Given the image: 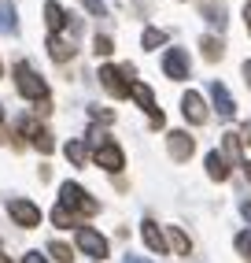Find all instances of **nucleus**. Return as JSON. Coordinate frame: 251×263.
<instances>
[{
  "mask_svg": "<svg viewBox=\"0 0 251 263\" xmlns=\"http://www.w3.org/2000/svg\"><path fill=\"white\" fill-rule=\"evenodd\" d=\"M140 237H144V245H148V249H152L155 256H163V252H166V234L159 230V226H155L152 219L140 222Z\"/></svg>",
  "mask_w": 251,
  "mask_h": 263,
  "instance_id": "11",
  "label": "nucleus"
},
{
  "mask_svg": "<svg viewBox=\"0 0 251 263\" xmlns=\"http://www.w3.org/2000/svg\"><path fill=\"white\" fill-rule=\"evenodd\" d=\"M48 56L56 60V63H63V60H70V56H74V48H67L59 37H48Z\"/></svg>",
  "mask_w": 251,
  "mask_h": 263,
  "instance_id": "16",
  "label": "nucleus"
},
{
  "mask_svg": "<svg viewBox=\"0 0 251 263\" xmlns=\"http://www.w3.org/2000/svg\"><path fill=\"white\" fill-rule=\"evenodd\" d=\"M130 97H133V100L140 104V108L148 111V119H152V126H163V111L155 108V97H152V89H148L144 82H133V89H130Z\"/></svg>",
  "mask_w": 251,
  "mask_h": 263,
  "instance_id": "7",
  "label": "nucleus"
},
{
  "mask_svg": "<svg viewBox=\"0 0 251 263\" xmlns=\"http://www.w3.org/2000/svg\"><path fill=\"white\" fill-rule=\"evenodd\" d=\"M93 48H96V56H111V37H96Z\"/></svg>",
  "mask_w": 251,
  "mask_h": 263,
  "instance_id": "24",
  "label": "nucleus"
},
{
  "mask_svg": "<svg viewBox=\"0 0 251 263\" xmlns=\"http://www.w3.org/2000/svg\"><path fill=\"white\" fill-rule=\"evenodd\" d=\"M93 160H96L103 171H111V174H118V171L126 167V156H122V148H118L115 141H96V148H93Z\"/></svg>",
  "mask_w": 251,
  "mask_h": 263,
  "instance_id": "5",
  "label": "nucleus"
},
{
  "mask_svg": "<svg viewBox=\"0 0 251 263\" xmlns=\"http://www.w3.org/2000/svg\"><path fill=\"white\" fill-rule=\"evenodd\" d=\"M89 11H93V15H103V4H100V0H89V4H85Z\"/></svg>",
  "mask_w": 251,
  "mask_h": 263,
  "instance_id": "28",
  "label": "nucleus"
},
{
  "mask_svg": "<svg viewBox=\"0 0 251 263\" xmlns=\"http://www.w3.org/2000/svg\"><path fill=\"white\" fill-rule=\"evenodd\" d=\"M23 263H48V259H45L41 252H26V259H23Z\"/></svg>",
  "mask_w": 251,
  "mask_h": 263,
  "instance_id": "27",
  "label": "nucleus"
},
{
  "mask_svg": "<svg viewBox=\"0 0 251 263\" xmlns=\"http://www.w3.org/2000/svg\"><path fill=\"white\" fill-rule=\"evenodd\" d=\"M45 26H48L52 37H56V33L67 26V15H63V8L56 4V0H48V4H45Z\"/></svg>",
  "mask_w": 251,
  "mask_h": 263,
  "instance_id": "13",
  "label": "nucleus"
},
{
  "mask_svg": "<svg viewBox=\"0 0 251 263\" xmlns=\"http://www.w3.org/2000/svg\"><path fill=\"white\" fill-rule=\"evenodd\" d=\"M85 156H89L85 141H70V145H67V160H70V163H85Z\"/></svg>",
  "mask_w": 251,
  "mask_h": 263,
  "instance_id": "20",
  "label": "nucleus"
},
{
  "mask_svg": "<svg viewBox=\"0 0 251 263\" xmlns=\"http://www.w3.org/2000/svg\"><path fill=\"white\" fill-rule=\"evenodd\" d=\"M48 252H52V256H56L59 263H70V259H74V256H70V249H67V245H63V241H52V245H48Z\"/></svg>",
  "mask_w": 251,
  "mask_h": 263,
  "instance_id": "23",
  "label": "nucleus"
},
{
  "mask_svg": "<svg viewBox=\"0 0 251 263\" xmlns=\"http://www.w3.org/2000/svg\"><path fill=\"white\" fill-rule=\"evenodd\" d=\"M181 111H185V119L192 122V126L207 122V104H203V97H200V93H192V89L181 97Z\"/></svg>",
  "mask_w": 251,
  "mask_h": 263,
  "instance_id": "10",
  "label": "nucleus"
},
{
  "mask_svg": "<svg viewBox=\"0 0 251 263\" xmlns=\"http://www.w3.org/2000/svg\"><path fill=\"white\" fill-rule=\"evenodd\" d=\"M100 85L111 97H130L133 82H130V71L126 67H100Z\"/></svg>",
  "mask_w": 251,
  "mask_h": 263,
  "instance_id": "3",
  "label": "nucleus"
},
{
  "mask_svg": "<svg viewBox=\"0 0 251 263\" xmlns=\"http://www.w3.org/2000/svg\"><path fill=\"white\" fill-rule=\"evenodd\" d=\"M74 237H78V249H81L85 256H93L96 263L107 256V237H103V234L89 230V226H78V234H74Z\"/></svg>",
  "mask_w": 251,
  "mask_h": 263,
  "instance_id": "6",
  "label": "nucleus"
},
{
  "mask_svg": "<svg viewBox=\"0 0 251 263\" xmlns=\"http://www.w3.org/2000/svg\"><path fill=\"white\" fill-rule=\"evenodd\" d=\"M0 263H11V259H8V256H4V252H0Z\"/></svg>",
  "mask_w": 251,
  "mask_h": 263,
  "instance_id": "33",
  "label": "nucleus"
},
{
  "mask_svg": "<svg viewBox=\"0 0 251 263\" xmlns=\"http://www.w3.org/2000/svg\"><path fill=\"white\" fill-rule=\"evenodd\" d=\"M211 97H214V108H218V115L233 119V111H237V104H233V97H229V89H225L222 82H214V85H211Z\"/></svg>",
  "mask_w": 251,
  "mask_h": 263,
  "instance_id": "12",
  "label": "nucleus"
},
{
  "mask_svg": "<svg viewBox=\"0 0 251 263\" xmlns=\"http://www.w3.org/2000/svg\"><path fill=\"white\" fill-rule=\"evenodd\" d=\"M240 141L251 145V122H244V126H240Z\"/></svg>",
  "mask_w": 251,
  "mask_h": 263,
  "instance_id": "26",
  "label": "nucleus"
},
{
  "mask_svg": "<svg viewBox=\"0 0 251 263\" xmlns=\"http://www.w3.org/2000/svg\"><path fill=\"white\" fill-rule=\"evenodd\" d=\"M207 174H211L214 182H225V178H229V163H225V156L207 152Z\"/></svg>",
  "mask_w": 251,
  "mask_h": 263,
  "instance_id": "14",
  "label": "nucleus"
},
{
  "mask_svg": "<svg viewBox=\"0 0 251 263\" xmlns=\"http://www.w3.org/2000/svg\"><path fill=\"white\" fill-rule=\"evenodd\" d=\"M166 245H170L177 256H189V252H192V241H189L181 230H177V226H170V230H166Z\"/></svg>",
  "mask_w": 251,
  "mask_h": 263,
  "instance_id": "15",
  "label": "nucleus"
},
{
  "mask_svg": "<svg viewBox=\"0 0 251 263\" xmlns=\"http://www.w3.org/2000/svg\"><path fill=\"white\" fill-rule=\"evenodd\" d=\"M33 145H37L45 156H48L52 148H56V141H52V134H48V130H37V134H33Z\"/></svg>",
  "mask_w": 251,
  "mask_h": 263,
  "instance_id": "22",
  "label": "nucleus"
},
{
  "mask_svg": "<svg viewBox=\"0 0 251 263\" xmlns=\"http://www.w3.org/2000/svg\"><path fill=\"white\" fill-rule=\"evenodd\" d=\"M200 48H203V56H207L211 63H214V60H222V41H218V37H203Z\"/></svg>",
  "mask_w": 251,
  "mask_h": 263,
  "instance_id": "19",
  "label": "nucleus"
},
{
  "mask_svg": "<svg viewBox=\"0 0 251 263\" xmlns=\"http://www.w3.org/2000/svg\"><path fill=\"white\" fill-rule=\"evenodd\" d=\"M237 249H240V252L251 259V234H240V237H237Z\"/></svg>",
  "mask_w": 251,
  "mask_h": 263,
  "instance_id": "25",
  "label": "nucleus"
},
{
  "mask_svg": "<svg viewBox=\"0 0 251 263\" xmlns=\"http://www.w3.org/2000/svg\"><path fill=\"white\" fill-rule=\"evenodd\" d=\"M15 85H19V93H23L26 100H45V97H48L45 78L33 74V67H30V63H19V67H15Z\"/></svg>",
  "mask_w": 251,
  "mask_h": 263,
  "instance_id": "2",
  "label": "nucleus"
},
{
  "mask_svg": "<svg viewBox=\"0 0 251 263\" xmlns=\"http://www.w3.org/2000/svg\"><path fill=\"white\" fill-rule=\"evenodd\" d=\"M244 19H247V30H251V4H244Z\"/></svg>",
  "mask_w": 251,
  "mask_h": 263,
  "instance_id": "30",
  "label": "nucleus"
},
{
  "mask_svg": "<svg viewBox=\"0 0 251 263\" xmlns=\"http://www.w3.org/2000/svg\"><path fill=\"white\" fill-rule=\"evenodd\" d=\"M52 222H56V226H74V212H70V208H56V212H52Z\"/></svg>",
  "mask_w": 251,
  "mask_h": 263,
  "instance_id": "21",
  "label": "nucleus"
},
{
  "mask_svg": "<svg viewBox=\"0 0 251 263\" xmlns=\"http://www.w3.org/2000/svg\"><path fill=\"white\" fill-rule=\"evenodd\" d=\"M222 145H225V156H229L233 163H237V160H240V145H244V141H240V134H225V137H222Z\"/></svg>",
  "mask_w": 251,
  "mask_h": 263,
  "instance_id": "17",
  "label": "nucleus"
},
{
  "mask_svg": "<svg viewBox=\"0 0 251 263\" xmlns=\"http://www.w3.org/2000/svg\"><path fill=\"white\" fill-rule=\"evenodd\" d=\"M244 78H247V85H251V60L244 63Z\"/></svg>",
  "mask_w": 251,
  "mask_h": 263,
  "instance_id": "31",
  "label": "nucleus"
},
{
  "mask_svg": "<svg viewBox=\"0 0 251 263\" xmlns=\"http://www.w3.org/2000/svg\"><path fill=\"white\" fill-rule=\"evenodd\" d=\"M166 148H170V156H174L177 163H185L189 156H192V148H196V141H192L185 130H170L166 134Z\"/></svg>",
  "mask_w": 251,
  "mask_h": 263,
  "instance_id": "9",
  "label": "nucleus"
},
{
  "mask_svg": "<svg viewBox=\"0 0 251 263\" xmlns=\"http://www.w3.org/2000/svg\"><path fill=\"white\" fill-rule=\"evenodd\" d=\"M0 115H4V111H0Z\"/></svg>",
  "mask_w": 251,
  "mask_h": 263,
  "instance_id": "34",
  "label": "nucleus"
},
{
  "mask_svg": "<svg viewBox=\"0 0 251 263\" xmlns=\"http://www.w3.org/2000/svg\"><path fill=\"white\" fill-rule=\"evenodd\" d=\"M240 212H244V219H251V204H247V200L240 204Z\"/></svg>",
  "mask_w": 251,
  "mask_h": 263,
  "instance_id": "29",
  "label": "nucleus"
},
{
  "mask_svg": "<svg viewBox=\"0 0 251 263\" xmlns=\"http://www.w3.org/2000/svg\"><path fill=\"white\" fill-rule=\"evenodd\" d=\"M244 167V174H247V182H251V163H240Z\"/></svg>",
  "mask_w": 251,
  "mask_h": 263,
  "instance_id": "32",
  "label": "nucleus"
},
{
  "mask_svg": "<svg viewBox=\"0 0 251 263\" xmlns=\"http://www.w3.org/2000/svg\"><path fill=\"white\" fill-rule=\"evenodd\" d=\"M8 215L23 226V230H33V226H41V208L33 204V200H26V197H15L11 204H8Z\"/></svg>",
  "mask_w": 251,
  "mask_h": 263,
  "instance_id": "4",
  "label": "nucleus"
},
{
  "mask_svg": "<svg viewBox=\"0 0 251 263\" xmlns=\"http://www.w3.org/2000/svg\"><path fill=\"white\" fill-rule=\"evenodd\" d=\"M163 41H166V33H163V30H155V26H148V30H144V37H140V45H144L148 52H152V48H159Z\"/></svg>",
  "mask_w": 251,
  "mask_h": 263,
  "instance_id": "18",
  "label": "nucleus"
},
{
  "mask_svg": "<svg viewBox=\"0 0 251 263\" xmlns=\"http://www.w3.org/2000/svg\"><path fill=\"white\" fill-rule=\"evenodd\" d=\"M163 71H166V78H174V82H185V78H189V56H185L181 48H166Z\"/></svg>",
  "mask_w": 251,
  "mask_h": 263,
  "instance_id": "8",
  "label": "nucleus"
},
{
  "mask_svg": "<svg viewBox=\"0 0 251 263\" xmlns=\"http://www.w3.org/2000/svg\"><path fill=\"white\" fill-rule=\"evenodd\" d=\"M59 204L70 208V212H81V215H96V212H100V204L89 197V193H85L78 182H63V189H59Z\"/></svg>",
  "mask_w": 251,
  "mask_h": 263,
  "instance_id": "1",
  "label": "nucleus"
}]
</instances>
